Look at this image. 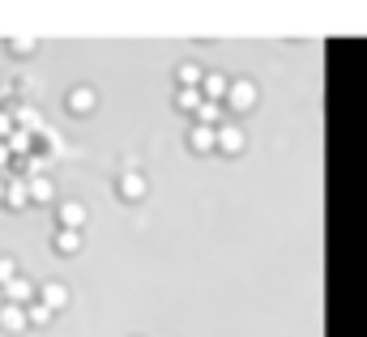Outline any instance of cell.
I'll use <instances>...</instances> for the list:
<instances>
[{"label":"cell","mask_w":367,"mask_h":337,"mask_svg":"<svg viewBox=\"0 0 367 337\" xmlns=\"http://www.w3.org/2000/svg\"><path fill=\"white\" fill-rule=\"evenodd\" d=\"M34 299H39V291H34V282H30V277H22V273H18L13 282L5 286V303H18V308H30Z\"/></svg>","instance_id":"obj_1"},{"label":"cell","mask_w":367,"mask_h":337,"mask_svg":"<svg viewBox=\"0 0 367 337\" xmlns=\"http://www.w3.org/2000/svg\"><path fill=\"white\" fill-rule=\"evenodd\" d=\"M13 128H18V133H30V137H39V133H43V116H39V107H30V103L13 107Z\"/></svg>","instance_id":"obj_2"},{"label":"cell","mask_w":367,"mask_h":337,"mask_svg":"<svg viewBox=\"0 0 367 337\" xmlns=\"http://www.w3.org/2000/svg\"><path fill=\"white\" fill-rule=\"evenodd\" d=\"M56 218H60V231H81V222H86V205H81V201H65V205L56 209Z\"/></svg>","instance_id":"obj_3"},{"label":"cell","mask_w":367,"mask_h":337,"mask_svg":"<svg viewBox=\"0 0 367 337\" xmlns=\"http://www.w3.org/2000/svg\"><path fill=\"white\" fill-rule=\"evenodd\" d=\"M227 98H231L235 111H248V107H256V86H252V81H235V86L227 90Z\"/></svg>","instance_id":"obj_4"},{"label":"cell","mask_w":367,"mask_h":337,"mask_svg":"<svg viewBox=\"0 0 367 337\" xmlns=\"http://www.w3.org/2000/svg\"><path fill=\"white\" fill-rule=\"evenodd\" d=\"M30 324V316L18 308V303H5V308H0V329H5V333H22Z\"/></svg>","instance_id":"obj_5"},{"label":"cell","mask_w":367,"mask_h":337,"mask_svg":"<svg viewBox=\"0 0 367 337\" xmlns=\"http://www.w3.org/2000/svg\"><path fill=\"white\" fill-rule=\"evenodd\" d=\"M120 197H124V201H141V197H145V176L124 171V176H120Z\"/></svg>","instance_id":"obj_6"},{"label":"cell","mask_w":367,"mask_h":337,"mask_svg":"<svg viewBox=\"0 0 367 337\" xmlns=\"http://www.w3.org/2000/svg\"><path fill=\"white\" fill-rule=\"evenodd\" d=\"M188 145H192L196 154H205V150H214V145H218V128H205V124H196V128L188 133Z\"/></svg>","instance_id":"obj_7"},{"label":"cell","mask_w":367,"mask_h":337,"mask_svg":"<svg viewBox=\"0 0 367 337\" xmlns=\"http://www.w3.org/2000/svg\"><path fill=\"white\" fill-rule=\"evenodd\" d=\"M94 103H98V94H94V90H86V86L69 94V111H73V116H90Z\"/></svg>","instance_id":"obj_8"},{"label":"cell","mask_w":367,"mask_h":337,"mask_svg":"<svg viewBox=\"0 0 367 337\" xmlns=\"http://www.w3.org/2000/svg\"><path fill=\"white\" fill-rule=\"evenodd\" d=\"M201 90H205V103H218V98H227V90H231V81H227L222 73H209V77L201 81Z\"/></svg>","instance_id":"obj_9"},{"label":"cell","mask_w":367,"mask_h":337,"mask_svg":"<svg viewBox=\"0 0 367 337\" xmlns=\"http://www.w3.org/2000/svg\"><path fill=\"white\" fill-rule=\"evenodd\" d=\"M39 299H43L51 312H56V308H65V303H69V286H65V282H47V286L39 291Z\"/></svg>","instance_id":"obj_10"},{"label":"cell","mask_w":367,"mask_h":337,"mask_svg":"<svg viewBox=\"0 0 367 337\" xmlns=\"http://www.w3.org/2000/svg\"><path fill=\"white\" fill-rule=\"evenodd\" d=\"M218 150L239 154V150H243V133H239L235 124H222V128H218Z\"/></svg>","instance_id":"obj_11"},{"label":"cell","mask_w":367,"mask_h":337,"mask_svg":"<svg viewBox=\"0 0 367 337\" xmlns=\"http://www.w3.org/2000/svg\"><path fill=\"white\" fill-rule=\"evenodd\" d=\"M5 205H9V209H26V205H30V184H26V180H13L9 192H5Z\"/></svg>","instance_id":"obj_12"},{"label":"cell","mask_w":367,"mask_h":337,"mask_svg":"<svg viewBox=\"0 0 367 337\" xmlns=\"http://www.w3.org/2000/svg\"><path fill=\"white\" fill-rule=\"evenodd\" d=\"M51 197H56V188H51V180H47V176L30 180V201H34V205H47Z\"/></svg>","instance_id":"obj_13"},{"label":"cell","mask_w":367,"mask_h":337,"mask_svg":"<svg viewBox=\"0 0 367 337\" xmlns=\"http://www.w3.org/2000/svg\"><path fill=\"white\" fill-rule=\"evenodd\" d=\"M201 103H205L201 90H184V86H180V94H175V107H180V111H201Z\"/></svg>","instance_id":"obj_14"},{"label":"cell","mask_w":367,"mask_h":337,"mask_svg":"<svg viewBox=\"0 0 367 337\" xmlns=\"http://www.w3.org/2000/svg\"><path fill=\"white\" fill-rule=\"evenodd\" d=\"M51 244H56V252H77V248H81V235H77V231H60Z\"/></svg>","instance_id":"obj_15"},{"label":"cell","mask_w":367,"mask_h":337,"mask_svg":"<svg viewBox=\"0 0 367 337\" xmlns=\"http://www.w3.org/2000/svg\"><path fill=\"white\" fill-rule=\"evenodd\" d=\"M30 145H34V137H30V133H13V137H9V154H13V158H26V150H30Z\"/></svg>","instance_id":"obj_16"},{"label":"cell","mask_w":367,"mask_h":337,"mask_svg":"<svg viewBox=\"0 0 367 337\" xmlns=\"http://www.w3.org/2000/svg\"><path fill=\"white\" fill-rule=\"evenodd\" d=\"M196 81H205L201 69H196V65H184V69H180V86H184V90H196Z\"/></svg>","instance_id":"obj_17"},{"label":"cell","mask_w":367,"mask_h":337,"mask_svg":"<svg viewBox=\"0 0 367 337\" xmlns=\"http://www.w3.org/2000/svg\"><path fill=\"white\" fill-rule=\"evenodd\" d=\"M26 316H30V324H51V308L47 303H30Z\"/></svg>","instance_id":"obj_18"},{"label":"cell","mask_w":367,"mask_h":337,"mask_svg":"<svg viewBox=\"0 0 367 337\" xmlns=\"http://www.w3.org/2000/svg\"><path fill=\"white\" fill-rule=\"evenodd\" d=\"M13 277H18V260L13 256H0V286H9Z\"/></svg>","instance_id":"obj_19"},{"label":"cell","mask_w":367,"mask_h":337,"mask_svg":"<svg viewBox=\"0 0 367 337\" xmlns=\"http://www.w3.org/2000/svg\"><path fill=\"white\" fill-rule=\"evenodd\" d=\"M34 47H39L34 39H22V34H18V39H9V51H13V55H30Z\"/></svg>","instance_id":"obj_20"},{"label":"cell","mask_w":367,"mask_h":337,"mask_svg":"<svg viewBox=\"0 0 367 337\" xmlns=\"http://www.w3.org/2000/svg\"><path fill=\"white\" fill-rule=\"evenodd\" d=\"M13 111H0V137H13Z\"/></svg>","instance_id":"obj_21"},{"label":"cell","mask_w":367,"mask_h":337,"mask_svg":"<svg viewBox=\"0 0 367 337\" xmlns=\"http://www.w3.org/2000/svg\"><path fill=\"white\" fill-rule=\"evenodd\" d=\"M5 162H13V154H9V141H0V166Z\"/></svg>","instance_id":"obj_22"},{"label":"cell","mask_w":367,"mask_h":337,"mask_svg":"<svg viewBox=\"0 0 367 337\" xmlns=\"http://www.w3.org/2000/svg\"><path fill=\"white\" fill-rule=\"evenodd\" d=\"M5 192H9V184H5V180H0V201H5Z\"/></svg>","instance_id":"obj_23"},{"label":"cell","mask_w":367,"mask_h":337,"mask_svg":"<svg viewBox=\"0 0 367 337\" xmlns=\"http://www.w3.org/2000/svg\"><path fill=\"white\" fill-rule=\"evenodd\" d=\"M0 308H5V286H0Z\"/></svg>","instance_id":"obj_24"}]
</instances>
